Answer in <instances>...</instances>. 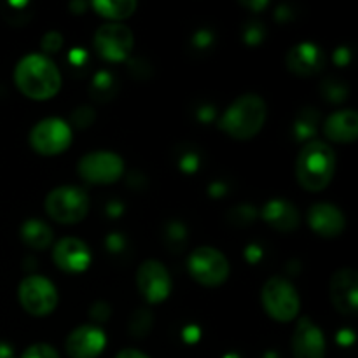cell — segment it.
<instances>
[{
    "label": "cell",
    "mask_w": 358,
    "mask_h": 358,
    "mask_svg": "<svg viewBox=\"0 0 358 358\" xmlns=\"http://www.w3.org/2000/svg\"><path fill=\"white\" fill-rule=\"evenodd\" d=\"M14 84L30 100L45 101L55 98L62 90V73L49 56L31 52L17 62Z\"/></svg>",
    "instance_id": "cell-1"
},
{
    "label": "cell",
    "mask_w": 358,
    "mask_h": 358,
    "mask_svg": "<svg viewBox=\"0 0 358 358\" xmlns=\"http://www.w3.org/2000/svg\"><path fill=\"white\" fill-rule=\"evenodd\" d=\"M268 117V105L261 94L245 93L238 96L220 115L219 128L234 140H250L261 133Z\"/></svg>",
    "instance_id": "cell-2"
},
{
    "label": "cell",
    "mask_w": 358,
    "mask_h": 358,
    "mask_svg": "<svg viewBox=\"0 0 358 358\" xmlns=\"http://www.w3.org/2000/svg\"><path fill=\"white\" fill-rule=\"evenodd\" d=\"M336 173V154L329 143L310 140L299 150L296 161V177L303 189L320 192L332 182Z\"/></svg>",
    "instance_id": "cell-3"
},
{
    "label": "cell",
    "mask_w": 358,
    "mask_h": 358,
    "mask_svg": "<svg viewBox=\"0 0 358 358\" xmlns=\"http://www.w3.org/2000/svg\"><path fill=\"white\" fill-rule=\"evenodd\" d=\"M261 303L271 320L289 324L301 311V297L296 287L283 276H271L261 290Z\"/></svg>",
    "instance_id": "cell-4"
},
{
    "label": "cell",
    "mask_w": 358,
    "mask_h": 358,
    "mask_svg": "<svg viewBox=\"0 0 358 358\" xmlns=\"http://www.w3.org/2000/svg\"><path fill=\"white\" fill-rule=\"evenodd\" d=\"M90 196L84 189L76 185H62L56 187L45 196L44 208L45 213L51 217V220L58 224H72L80 222L90 213Z\"/></svg>",
    "instance_id": "cell-5"
},
{
    "label": "cell",
    "mask_w": 358,
    "mask_h": 358,
    "mask_svg": "<svg viewBox=\"0 0 358 358\" xmlns=\"http://www.w3.org/2000/svg\"><path fill=\"white\" fill-rule=\"evenodd\" d=\"M189 275L203 287H220L231 275V266L226 255L213 247H198L187 259Z\"/></svg>",
    "instance_id": "cell-6"
},
{
    "label": "cell",
    "mask_w": 358,
    "mask_h": 358,
    "mask_svg": "<svg viewBox=\"0 0 358 358\" xmlns=\"http://www.w3.org/2000/svg\"><path fill=\"white\" fill-rule=\"evenodd\" d=\"M77 173L87 184H115L124 173V159L112 150H94L80 157L77 163Z\"/></svg>",
    "instance_id": "cell-7"
},
{
    "label": "cell",
    "mask_w": 358,
    "mask_h": 358,
    "mask_svg": "<svg viewBox=\"0 0 358 358\" xmlns=\"http://www.w3.org/2000/svg\"><path fill=\"white\" fill-rule=\"evenodd\" d=\"M21 308L31 317H48L58 306V290L45 276H27L17 287Z\"/></svg>",
    "instance_id": "cell-8"
},
{
    "label": "cell",
    "mask_w": 358,
    "mask_h": 358,
    "mask_svg": "<svg viewBox=\"0 0 358 358\" xmlns=\"http://www.w3.org/2000/svg\"><path fill=\"white\" fill-rule=\"evenodd\" d=\"M72 143V129L59 117L38 121L30 131V145L41 156H59Z\"/></svg>",
    "instance_id": "cell-9"
},
{
    "label": "cell",
    "mask_w": 358,
    "mask_h": 358,
    "mask_svg": "<svg viewBox=\"0 0 358 358\" xmlns=\"http://www.w3.org/2000/svg\"><path fill=\"white\" fill-rule=\"evenodd\" d=\"M94 51L100 58L110 63L124 62L133 51L135 35L131 28L122 23H107L94 31L93 37Z\"/></svg>",
    "instance_id": "cell-10"
},
{
    "label": "cell",
    "mask_w": 358,
    "mask_h": 358,
    "mask_svg": "<svg viewBox=\"0 0 358 358\" xmlns=\"http://www.w3.org/2000/svg\"><path fill=\"white\" fill-rule=\"evenodd\" d=\"M135 282L140 296L149 304H159L166 301L170 297L171 289H173L166 266L156 259L143 261L138 266Z\"/></svg>",
    "instance_id": "cell-11"
},
{
    "label": "cell",
    "mask_w": 358,
    "mask_h": 358,
    "mask_svg": "<svg viewBox=\"0 0 358 358\" xmlns=\"http://www.w3.org/2000/svg\"><path fill=\"white\" fill-rule=\"evenodd\" d=\"M52 261H55L56 268L62 271L77 275L90 268L93 255H91L90 247L83 240L66 236L52 247Z\"/></svg>",
    "instance_id": "cell-12"
},
{
    "label": "cell",
    "mask_w": 358,
    "mask_h": 358,
    "mask_svg": "<svg viewBox=\"0 0 358 358\" xmlns=\"http://www.w3.org/2000/svg\"><path fill=\"white\" fill-rule=\"evenodd\" d=\"M331 303L336 311L345 317H353L358 311V275L353 269L343 268L331 280Z\"/></svg>",
    "instance_id": "cell-13"
},
{
    "label": "cell",
    "mask_w": 358,
    "mask_h": 358,
    "mask_svg": "<svg viewBox=\"0 0 358 358\" xmlns=\"http://www.w3.org/2000/svg\"><path fill=\"white\" fill-rule=\"evenodd\" d=\"M290 345L294 358H325L327 352L324 332L310 317H303L297 322Z\"/></svg>",
    "instance_id": "cell-14"
},
{
    "label": "cell",
    "mask_w": 358,
    "mask_h": 358,
    "mask_svg": "<svg viewBox=\"0 0 358 358\" xmlns=\"http://www.w3.org/2000/svg\"><path fill=\"white\" fill-rule=\"evenodd\" d=\"M107 346V336L96 325L73 329L65 341V353L70 358H98Z\"/></svg>",
    "instance_id": "cell-15"
},
{
    "label": "cell",
    "mask_w": 358,
    "mask_h": 358,
    "mask_svg": "<svg viewBox=\"0 0 358 358\" xmlns=\"http://www.w3.org/2000/svg\"><path fill=\"white\" fill-rule=\"evenodd\" d=\"M308 226L322 238H338L346 229V217L341 208L332 203H315L308 210Z\"/></svg>",
    "instance_id": "cell-16"
},
{
    "label": "cell",
    "mask_w": 358,
    "mask_h": 358,
    "mask_svg": "<svg viewBox=\"0 0 358 358\" xmlns=\"http://www.w3.org/2000/svg\"><path fill=\"white\" fill-rule=\"evenodd\" d=\"M325 55L313 42H301L287 55V69L299 77H311L324 70Z\"/></svg>",
    "instance_id": "cell-17"
},
{
    "label": "cell",
    "mask_w": 358,
    "mask_h": 358,
    "mask_svg": "<svg viewBox=\"0 0 358 358\" xmlns=\"http://www.w3.org/2000/svg\"><path fill=\"white\" fill-rule=\"evenodd\" d=\"M324 133L331 142L353 143L358 136V114L353 108L332 112L324 122Z\"/></svg>",
    "instance_id": "cell-18"
},
{
    "label": "cell",
    "mask_w": 358,
    "mask_h": 358,
    "mask_svg": "<svg viewBox=\"0 0 358 358\" xmlns=\"http://www.w3.org/2000/svg\"><path fill=\"white\" fill-rule=\"evenodd\" d=\"M262 219L273 229L280 233H292L299 227L301 215L296 206L285 199H271L264 205L261 212Z\"/></svg>",
    "instance_id": "cell-19"
},
{
    "label": "cell",
    "mask_w": 358,
    "mask_h": 358,
    "mask_svg": "<svg viewBox=\"0 0 358 358\" xmlns=\"http://www.w3.org/2000/svg\"><path fill=\"white\" fill-rule=\"evenodd\" d=\"M20 238L24 245L34 250H45L55 241V233L51 226L41 219H28L21 224Z\"/></svg>",
    "instance_id": "cell-20"
},
{
    "label": "cell",
    "mask_w": 358,
    "mask_h": 358,
    "mask_svg": "<svg viewBox=\"0 0 358 358\" xmlns=\"http://www.w3.org/2000/svg\"><path fill=\"white\" fill-rule=\"evenodd\" d=\"M91 6L98 16L110 20V23H121L122 20L131 17L136 10V2L133 0H94Z\"/></svg>",
    "instance_id": "cell-21"
},
{
    "label": "cell",
    "mask_w": 358,
    "mask_h": 358,
    "mask_svg": "<svg viewBox=\"0 0 358 358\" xmlns=\"http://www.w3.org/2000/svg\"><path fill=\"white\" fill-rule=\"evenodd\" d=\"M322 93H324L325 100L332 101V103H339V101L346 100V96H348V90H346L345 83H339V80L334 79L325 80Z\"/></svg>",
    "instance_id": "cell-22"
},
{
    "label": "cell",
    "mask_w": 358,
    "mask_h": 358,
    "mask_svg": "<svg viewBox=\"0 0 358 358\" xmlns=\"http://www.w3.org/2000/svg\"><path fill=\"white\" fill-rule=\"evenodd\" d=\"M21 358H59V353L56 352L55 346L45 345V343H37L24 350Z\"/></svg>",
    "instance_id": "cell-23"
},
{
    "label": "cell",
    "mask_w": 358,
    "mask_h": 358,
    "mask_svg": "<svg viewBox=\"0 0 358 358\" xmlns=\"http://www.w3.org/2000/svg\"><path fill=\"white\" fill-rule=\"evenodd\" d=\"M63 44V37L58 34V31H48V34L44 35V38H42V49H44L45 52H56L59 48H62Z\"/></svg>",
    "instance_id": "cell-24"
},
{
    "label": "cell",
    "mask_w": 358,
    "mask_h": 358,
    "mask_svg": "<svg viewBox=\"0 0 358 358\" xmlns=\"http://www.w3.org/2000/svg\"><path fill=\"white\" fill-rule=\"evenodd\" d=\"M115 358H150V357H147L145 353H142L140 350L126 348V350H121V352L115 355Z\"/></svg>",
    "instance_id": "cell-25"
}]
</instances>
